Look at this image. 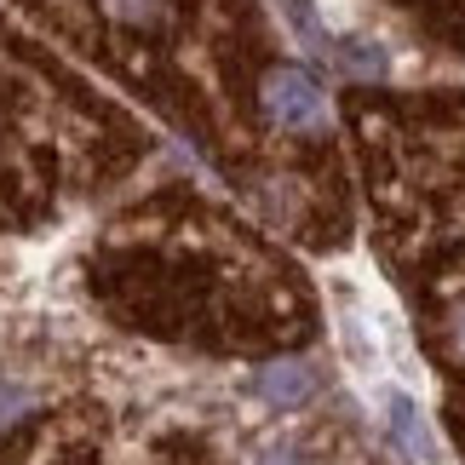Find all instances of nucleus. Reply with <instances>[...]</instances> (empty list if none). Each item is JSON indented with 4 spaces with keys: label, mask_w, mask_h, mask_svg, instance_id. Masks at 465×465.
Returning a JSON list of instances; mask_svg holds the SVG:
<instances>
[{
    "label": "nucleus",
    "mask_w": 465,
    "mask_h": 465,
    "mask_svg": "<svg viewBox=\"0 0 465 465\" xmlns=\"http://www.w3.org/2000/svg\"><path fill=\"white\" fill-rule=\"evenodd\" d=\"M259 104H264V115H271L276 127H288V133L328 127V93H322L305 69H271L264 86H259Z\"/></svg>",
    "instance_id": "1"
},
{
    "label": "nucleus",
    "mask_w": 465,
    "mask_h": 465,
    "mask_svg": "<svg viewBox=\"0 0 465 465\" xmlns=\"http://www.w3.org/2000/svg\"><path fill=\"white\" fill-rule=\"evenodd\" d=\"M385 425H391V437H397V449L414 460V465H437V437H431V425H425L420 414V402L414 397H402V391H391L385 397Z\"/></svg>",
    "instance_id": "2"
},
{
    "label": "nucleus",
    "mask_w": 465,
    "mask_h": 465,
    "mask_svg": "<svg viewBox=\"0 0 465 465\" xmlns=\"http://www.w3.org/2000/svg\"><path fill=\"white\" fill-rule=\"evenodd\" d=\"M253 391L271 408H299L316 391V380H311V368L305 362H264L259 373H253Z\"/></svg>",
    "instance_id": "3"
},
{
    "label": "nucleus",
    "mask_w": 465,
    "mask_h": 465,
    "mask_svg": "<svg viewBox=\"0 0 465 465\" xmlns=\"http://www.w3.org/2000/svg\"><path fill=\"white\" fill-rule=\"evenodd\" d=\"M98 12L115 29H138V35H161L173 24V0H98Z\"/></svg>",
    "instance_id": "4"
},
{
    "label": "nucleus",
    "mask_w": 465,
    "mask_h": 465,
    "mask_svg": "<svg viewBox=\"0 0 465 465\" xmlns=\"http://www.w3.org/2000/svg\"><path fill=\"white\" fill-rule=\"evenodd\" d=\"M449 333H454V345H460V351H465V305H460V311H454V322H449Z\"/></svg>",
    "instance_id": "5"
},
{
    "label": "nucleus",
    "mask_w": 465,
    "mask_h": 465,
    "mask_svg": "<svg viewBox=\"0 0 465 465\" xmlns=\"http://www.w3.org/2000/svg\"><path fill=\"white\" fill-rule=\"evenodd\" d=\"M264 465H299V460H288V454H276V460H264Z\"/></svg>",
    "instance_id": "6"
}]
</instances>
